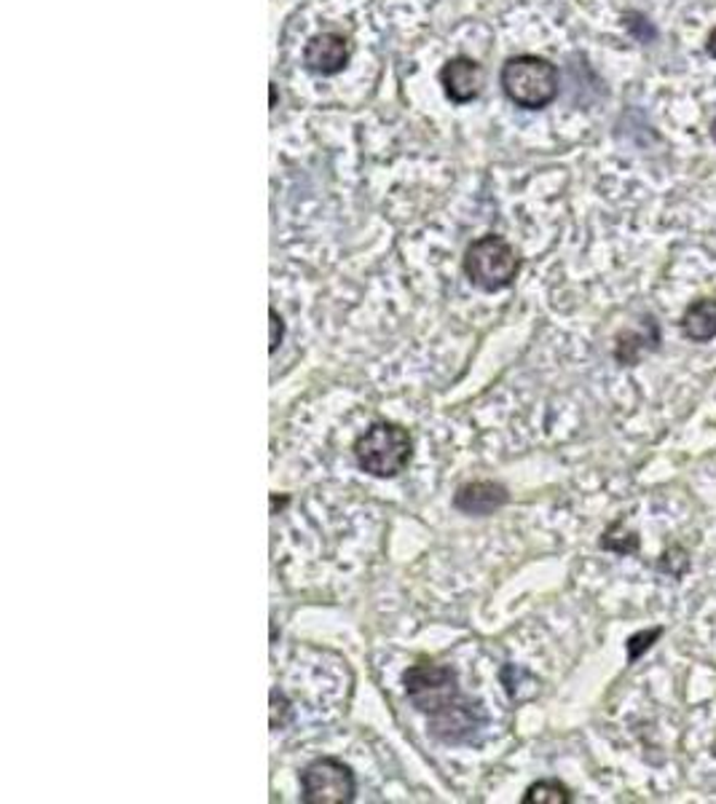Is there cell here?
<instances>
[{
  "label": "cell",
  "mask_w": 716,
  "mask_h": 804,
  "mask_svg": "<svg viewBox=\"0 0 716 804\" xmlns=\"http://www.w3.org/2000/svg\"><path fill=\"white\" fill-rule=\"evenodd\" d=\"M706 51H708V56H714L716 60V30H712V36H708L706 40Z\"/></svg>",
  "instance_id": "15"
},
{
  "label": "cell",
  "mask_w": 716,
  "mask_h": 804,
  "mask_svg": "<svg viewBox=\"0 0 716 804\" xmlns=\"http://www.w3.org/2000/svg\"><path fill=\"white\" fill-rule=\"evenodd\" d=\"M403 681L411 705L427 716L435 738L445 743H467L483 727V711L478 703L464 698L456 683V670L449 665H411Z\"/></svg>",
  "instance_id": "1"
},
{
  "label": "cell",
  "mask_w": 716,
  "mask_h": 804,
  "mask_svg": "<svg viewBox=\"0 0 716 804\" xmlns=\"http://www.w3.org/2000/svg\"><path fill=\"white\" fill-rule=\"evenodd\" d=\"M510 502V493L502 482L494 480H475V482H464V486L456 491L454 497V507L460 510L464 515H478V518H486V515H494L497 510L505 507Z\"/></svg>",
  "instance_id": "7"
},
{
  "label": "cell",
  "mask_w": 716,
  "mask_h": 804,
  "mask_svg": "<svg viewBox=\"0 0 716 804\" xmlns=\"http://www.w3.org/2000/svg\"><path fill=\"white\" fill-rule=\"evenodd\" d=\"M357 794V780L349 764L336 756L314 759L301 772V800L306 804H341Z\"/></svg>",
  "instance_id": "5"
},
{
  "label": "cell",
  "mask_w": 716,
  "mask_h": 804,
  "mask_svg": "<svg viewBox=\"0 0 716 804\" xmlns=\"http://www.w3.org/2000/svg\"><path fill=\"white\" fill-rule=\"evenodd\" d=\"M575 796H571V791L566 789L561 780H537V783H531L529 789H526L524 794V804H569Z\"/></svg>",
  "instance_id": "11"
},
{
  "label": "cell",
  "mask_w": 716,
  "mask_h": 804,
  "mask_svg": "<svg viewBox=\"0 0 716 804\" xmlns=\"http://www.w3.org/2000/svg\"><path fill=\"white\" fill-rule=\"evenodd\" d=\"M520 272V255L500 234L478 237L464 252V274L469 285L483 292H500L513 285Z\"/></svg>",
  "instance_id": "4"
},
{
  "label": "cell",
  "mask_w": 716,
  "mask_h": 804,
  "mask_svg": "<svg viewBox=\"0 0 716 804\" xmlns=\"http://www.w3.org/2000/svg\"><path fill=\"white\" fill-rule=\"evenodd\" d=\"M354 458L363 473L374 478H398L414 456V440L409 429L392 422H376L354 440Z\"/></svg>",
  "instance_id": "2"
},
{
  "label": "cell",
  "mask_w": 716,
  "mask_h": 804,
  "mask_svg": "<svg viewBox=\"0 0 716 804\" xmlns=\"http://www.w3.org/2000/svg\"><path fill=\"white\" fill-rule=\"evenodd\" d=\"M502 89L507 100L526 111H542L558 97V67L545 56L518 54L502 65Z\"/></svg>",
  "instance_id": "3"
},
{
  "label": "cell",
  "mask_w": 716,
  "mask_h": 804,
  "mask_svg": "<svg viewBox=\"0 0 716 804\" xmlns=\"http://www.w3.org/2000/svg\"><path fill=\"white\" fill-rule=\"evenodd\" d=\"M661 325H657L655 317H644V325L641 330H633V327H626V330L617 332L615 338V360L620 365H639L641 357L650 352H657L661 349Z\"/></svg>",
  "instance_id": "9"
},
{
  "label": "cell",
  "mask_w": 716,
  "mask_h": 804,
  "mask_svg": "<svg viewBox=\"0 0 716 804\" xmlns=\"http://www.w3.org/2000/svg\"><path fill=\"white\" fill-rule=\"evenodd\" d=\"M663 633H666V628H663V625H657V628H652V630H639V633H633L626 643L628 663H636V659L644 657V654L650 652L652 646H655L657 639H661Z\"/></svg>",
  "instance_id": "13"
},
{
  "label": "cell",
  "mask_w": 716,
  "mask_h": 804,
  "mask_svg": "<svg viewBox=\"0 0 716 804\" xmlns=\"http://www.w3.org/2000/svg\"><path fill=\"white\" fill-rule=\"evenodd\" d=\"M601 548L617 555H633L639 553V533L631 531L623 520H615L601 537Z\"/></svg>",
  "instance_id": "12"
},
{
  "label": "cell",
  "mask_w": 716,
  "mask_h": 804,
  "mask_svg": "<svg viewBox=\"0 0 716 804\" xmlns=\"http://www.w3.org/2000/svg\"><path fill=\"white\" fill-rule=\"evenodd\" d=\"M347 60H349L347 38L338 36V33H319V36H314L306 43V49H303V65L312 73H317V76H334V73H341Z\"/></svg>",
  "instance_id": "6"
},
{
  "label": "cell",
  "mask_w": 716,
  "mask_h": 804,
  "mask_svg": "<svg viewBox=\"0 0 716 804\" xmlns=\"http://www.w3.org/2000/svg\"><path fill=\"white\" fill-rule=\"evenodd\" d=\"M681 336L692 343H708L716 338V298H698L679 319Z\"/></svg>",
  "instance_id": "10"
},
{
  "label": "cell",
  "mask_w": 716,
  "mask_h": 804,
  "mask_svg": "<svg viewBox=\"0 0 716 804\" xmlns=\"http://www.w3.org/2000/svg\"><path fill=\"white\" fill-rule=\"evenodd\" d=\"M268 317H272V343H268V352L274 354L279 349V343H282V338H285V322L277 314V309H272V312H268Z\"/></svg>",
  "instance_id": "14"
},
{
  "label": "cell",
  "mask_w": 716,
  "mask_h": 804,
  "mask_svg": "<svg viewBox=\"0 0 716 804\" xmlns=\"http://www.w3.org/2000/svg\"><path fill=\"white\" fill-rule=\"evenodd\" d=\"M440 84H443L451 102L464 105V102L478 97L480 86H483V67L475 60H469V56H454L440 71Z\"/></svg>",
  "instance_id": "8"
}]
</instances>
